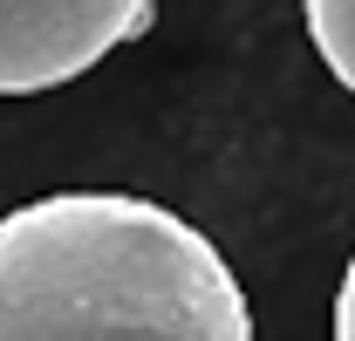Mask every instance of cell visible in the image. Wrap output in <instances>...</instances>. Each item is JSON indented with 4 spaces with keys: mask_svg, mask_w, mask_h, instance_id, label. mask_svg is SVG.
Masks as SVG:
<instances>
[{
    "mask_svg": "<svg viewBox=\"0 0 355 341\" xmlns=\"http://www.w3.org/2000/svg\"><path fill=\"white\" fill-rule=\"evenodd\" d=\"M0 341H253V307L171 205L48 191L0 218Z\"/></svg>",
    "mask_w": 355,
    "mask_h": 341,
    "instance_id": "obj_1",
    "label": "cell"
},
{
    "mask_svg": "<svg viewBox=\"0 0 355 341\" xmlns=\"http://www.w3.org/2000/svg\"><path fill=\"white\" fill-rule=\"evenodd\" d=\"M150 28V0H0V96L76 82Z\"/></svg>",
    "mask_w": 355,
    "mask_h": 341,
    "instance_id": "obj_2",
    "label": "cell"
},
{
    "mask_svg": "<svg viewBox=\"0 0 355 341\" xmlns=\"http://www.w3.org/2000/svg\"><path fill=\"white\" fill-rule=\"evenodd\" d=\"M308 35L335 69V82L355 89V0H308Z\"/></svg>",
    "mask_w": 355,
    "mask_h": 341,
    "instance_id": "obj_3",
    "label": "cell"
},
{
    "mask_svg": "<svg viewBox=\"0 0 355 341\" xmlns=\"http://www.w3.org/2000/svg\"><path fill=\"white\" fill-rule=\"evenodd\" d=\"M335 341H355V259L342 273V287H335Z\"/></svg>",
    "mask_w": 355,
    "mask_h": 341,
    "instance_id": "obj_4",
    "label": "cell"
}]
</instances>
